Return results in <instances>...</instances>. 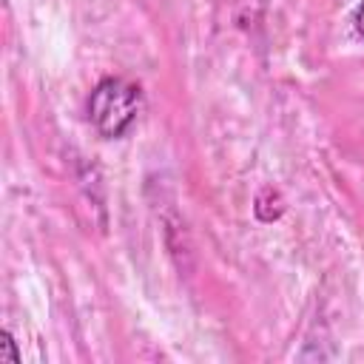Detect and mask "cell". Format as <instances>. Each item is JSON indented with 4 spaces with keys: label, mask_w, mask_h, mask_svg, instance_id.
Here are the masks:
<instances>
[{
    "label": "cell",
    "mask_w": 364,
    "mask_h": 364,
    "mask_svg": "<svg viewBox=\"0 0 364 364\" xmlns=\"http://www.w3.org/2000/svg\"><path fill=\"white\" fill-rule=\"evenodd\" d=\"M139 111H142L139 85L119 80V77L100 80L88 97V119L105 139L125 136L131 125L136 122Z\"/></svg>",
    "instance_id": "obj_1"
},
{
    "label": "cell",
    "mask_w": 364,
    "mask_h": 364,
    "mask_svg": "<svg viewBox=\"0 0 364 364\" xmlns=\"http://www.w3.org/2000/svg\"><path fill=\"white\" fill-rule=\"evenodd\" d=\"M0 344H3V355H0V358H6V361H11V364H17V361H20V353H17L14 336H11L9 330L3 333V341H0Z\"/></svg>",
    "instance_id": "obj_2"
},
{
    "label": "cell",
    "mask_w": 364,
    "mask_h": 364,
    "mask_svg": "<svg viewBox=\"0 0 364 364\" xmlns=\"http://www.w3.org/2000/svg\"><path fill=\"white\" fill-rule=\"evenodd\" d=\"M353 23H355V31L364 37V0L358 3V9H355V17H353Z\"/></svg>",
    "instance_id": "obj_3"
}]
</instances>
